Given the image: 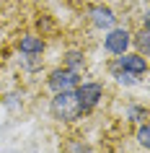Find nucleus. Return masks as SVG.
Wrapping results in <instances>:
<instances>
[{"label": "nucleus", "mask_w": 150, "mask_h": 153, "mask_svg": "<svg viewBox=\"0 0 150 153\" xmlns=\"http://www.w3.org/2000/svg\"><path fill=\"white\" fill-rule=\"evenodd\" d=\"M134 44L140 47V52H145V55H150V34L142 29L140 34H137V39H134Z\"/></svg>", "instance_id": "10"}, {"label": "nucleus", "mask_w": 150, "mask_h": 153, "mask_svg": "<svg viewBox=\"0 0 150 153\" xmlns=\"http://www.w3.org/2000/svg\"><path fill=\"white\" fill-rule=\"evenodd\" d=\"M24 62H26V70H36V68H41V57L39 55H24Z\"/></svg>", "instance_id": "13"}, {"label": "nucleus", "mask_w": 150, "mask_h": 153, "mask_svg": "<svg viewBox=\"0 0 150 153\" xmlns=\"http://www.w3.org/2000/svg\"><path fill=\"white\" fill-rule=\"evenodd\" d=\"M65 68L80 75V73L86 70V60H83V55H80V52H67V57H65Z\"/></svg>", "instance_id": "8"}, {"label": "nucleus", "mask_w": 150, "mask_h": 153, "mask_svg": "<svg viewBox=\"0 0 150 153\" xmlns=\"http://www.w3.org/2000/svg\"><path fill=\"white\" fill-rule=\"evenodd\" d=\"M65 151H67V153H91V148H88V145H83L80 140H70Z\"/></svg>", "instance_id": "12"}, {"label": "nucleus", "mask_w": 150, "mask_h": 153, "mask_svg": "<svg viewBox=\"0 0 150 153\" xmlns=\"http://www.w3.org/2000/svg\"><path fill=\"white\" fill-rule=\"evenodd\" d=\"M145 31L150 34V10H148V16H145Z\"/></svg>", "instance_id": "14"}, {"label": "nucleus", "mask_w": 150, "mask_h": 153, "mask_svg": "<svg viewBox=\"0 0 150 153\" xmlns=\"http://www.w3.org/2000/svg\"><path fill=\"white\" fill-rule=\"evenodd\" d=\"M52 114H55V120L60 122H75L83 117V106H80V99L75 91H60L55 94L52 99Z\"/></svg>", "instance_id": "1"}, {"label": "nucleus", "mask_w": 150, "mask_h": 153, "mask_svg": "<svg viewBox=\"0 0 150 153\" xmlns=\"http://www.w3.org/2000/svg\"><path fill=\"white\" fill-rule=\"evenodd\" d=\"M127 120H132V122H137V125H142V122L148 120V109H145V106H137V104L127 106Z\"/></svg>", "instance_id": "9"}, {"label": "nucleus", "mask_w": 150, "mask_h": 153, "mask_svg": "<svg viewBox=\"0 0 150 153\" xmlns=\"http://www.w3.org/2000/svg\"><path fill=\"white\" fill-rule=\"evenodd\" d=\"M75 94H78V99H80L83 112H91V109L103 99V86H101V83H83V86L78 83Z\"/></svg>", "instance_id": "4"}, {"label": "nucleus", "mask_w": 150, "mask_h": 153, "mask_svg": "<svg viewBox=\"0 0 150 153\" xmlns=\"http://www.w3.org/2000/svg\"><path fill=\"white\" fill-rule=\"evenodd\" d=\"M137 143L150 151V125H140V130H137Z\"/></svg>", "instance_id": "11"}, {"label": "nucleus", "mask_w": 150, "mask_h": 153, "mask_svg": "<svg viewBox=\"0 0 150 153\" xmlns=\"http://www.w3.org/2000/svg\"><path fill=\"white\" fill-rule=\"evenodd\" d=\"M91 21H93L98 29H114V21H117V16H114V10L106 8V5H96V8H91Z\"/></svg>", "instance_id": "6"}, {"label": "nucleus", "mask_w": 150, "mask_h": 153, "mask_svg": "<svg viewBox=\"0 0 150 153\" xmlns=\"http://www.w3.org/2000/svg\"><path fill=\"white\" fill-rule=\"evenodd\" d=\"M78 73H72V70H67V68H60V70H55L52 75H49V81H47V86L55 94H60V91H75L78 88Z\"/></svg>", "instance_id": "2"}, {"label": "nucleus", "mask_w": 150, "mask_h": 153, "mask_svg": "<svg viewBox=\"0 0 150 153\" xmlns=\"http://www.w3.org/2000/svg\"><path fill=\"white\" fill-rule=\"evenodd\" d=\"M18 49H21L24 55H41V52H44V39L36 36V34H26V36H21V42H18Z\"/></svg>", "instance_id": "7"}, {"label": "nucleus", "mask_w": 150, "mask_h": 153, "mask_svg": "<svg viewBox=\"0 0 150 153\" xmlns=\"http://www.w3.org/2000/svg\"><path fill=\"white\" fill-rule=\"evenodd\" d=\"M114 65L117 68H122V70H129V73H134V75H142V73L148 70V60L142 55H137V52H132V55H119L117 60H114Z\"/></svg>", "instance_id": "5"}, {"label": "nucleus", "mask_w": 150, "mask_h": 153, "mask_svg": "<svg viewBox=\"0 0 150 153\" xmlns=\"http://www.w3.org/2000/svg\"><path fill=\"white\" fill-rule=\"evenodd\" d=\"M129 42H132V36H129L127 29H109L106 39H103V49L109 55H124L127 47H129Z\"/></svg>", "instance_id": "3"}]
</instances>
